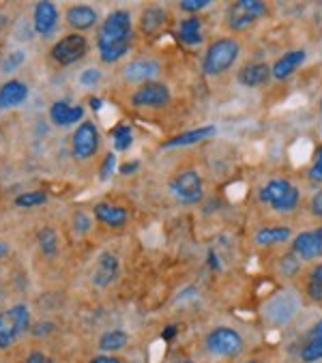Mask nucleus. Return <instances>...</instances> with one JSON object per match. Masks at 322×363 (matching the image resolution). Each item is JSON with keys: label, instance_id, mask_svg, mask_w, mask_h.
I'll use <instances>...</instances> for the list:
<instances>
[{"label": "nucleus", "instance_id": "ddd939ff", "mask_svg": "<svg viewBox=\"0 0 322 363\" xmlns=\"http://www.w3.org/2000/svg\"><path fill=\"white\" fill-rule=\"evenodd\" d=\"M118 258L112 254V252H104L99 258H97V264H95V273H93V284L97 288H106L110 286L116 275H118Z\"/></svg>", "mask_w": 322, "mask_h": 363}, {"label": "nucleus", "instance_id": "a878e982", "mask_svg": "<svg viewBox=\"0 0 322 363\" xmlns=\"http://www.w3.org/2000/svg\"><path fill=\"white\" fill-rule=\"evenodd\" d=\"M166 22V13H164V9H159V7H150V9H146L144 13H142V20H140V28L144 30V33H152V30H157L161 24Z\"/></svg>", "mask_w": 322, "mask_h": 363}, {"label": "nucleus", "instance_id": "de8ad7c7", "mask_svg": "<svg viewBox=\"0 0 322 363\" xmlns=\"http://www.w3.org/2000/svg\"><path fill=\"white\" fill-rule=\"evenodd\" d=\"M316 233H318V237H320V239H322V228H318V230H316Z\"/></svg>", "mask_w": 322, "mask_h": 363}, {"label": "nucleus", "instance_id": "c756f323", "mask_svg": "<svg viewBox=\"0 0 322 363\" xmlns=\"http://www.w3.org/2000/svg\"><path fill=\"white\" fill-rule=\"evenodd\" d=\"M43 202H48V194H45V191H28V194H22V196L16 198V204H18L20 208L39 206V204H43Z\"/></svg>", "mask_w": 322, "mask_h": 363}, {"label": "nucleus", "instance_id": "9d476101", "mask_svg": "<svg viewBox=\"0 0 322 363\" xmlns=\"http://www.w3.org/2000/svg\"><path fill=\"white\" fill-rule=\"evenodd\" d=\"M73 155L77 160H91L99 149V133L93 123H82L73 133Z\"/></svg>", "mask_w": 322, "mask_h": 363}, {"label": "nucleus", "instance_id": "3c124183", "mask_svg": "<svg viewBox=\"0 0 322 363\" xmlns=\"http://www.w3.org/2000/svg\"><path fill=\"white\" fill-rule=\"evenodd\" d=\"M320 108H322V104H320Z\"/></svg>", "mask_w": 322, "mask_h": 363}, {"label": "nucleus", "instance_id": "72a5a7b5", "mask_svg": "<svg viewBox=\"0 0 322 363\" xmlns=\"http://www.w3.org/2000/svg\"><path fill=\"white\" fill-rule=\"evenodd\" d=\"M116 168V155L114 153H110V155H106V160H104V166H101V172H99V179H108L110 177V172Z\"/></svg>", "mask_w": 322, "mask_h": 363}, {"label": "nucleus", "instance_id": "c9c22d12", "mask_svg": "<svg viewBox=\"0 0 322 363\" xmlns=\"http://www.w3.org/2000/svg\"><path fill=\"white\" fill-rule=\"evenodd\" d=\"M307 295H309L313 301H322V284L309 281V284H307Z\"/></svg>", "mask_w": 322, "mask_h": 363}, {"label": "nucleus", "instance_id": "7ed1b4c3", "mask_svg": "<svg viewBox=\"0 0 322 363\" xmlns=\"http://www.w3.org/2000/svg\"><path fill=\"white\" fill-rule=\"evenodd\" d=\"M301 194L299 189L284 179H271L262 189H260V202L269 204L271 208L279 213H290L299 206Z\"/></svg>", "mask_w": 322, "mask_h": 363}, {"label": "nucleus", "instance_id": "ea45409f", "mask_svg": "<svg viewBox=\"0 0 322 363\" xmlns=\"http://www.w3.org/2000/svg\"><path fill=\"white\" fill-rule=\"evenodd\" d=\"M138 162H127V164H123L121 166V174H131V172H135L138 170Z\"/></svg>", "mask_w": 322, "mask_h": 363}, {"label": "nucleus", "instance_id": "9b49d317", "mask_svg": "<svg viewBox=\"0 0 322 363\" xmlns=\"http://www.w3.org/2000/svg\"><path fill=\"white\" fill-rule=\"evenodd\" d=\"M299 310V301L292 293H279L267 303V318L275 325H286Z\"/></svg>", "mask_w": 322, "mask_h": 363}, {"label": "nucleus", "instance_id": "0eeeda50", "mask_svg": "<svg viewBox=\"0 0 322 363\" xmlns=\"http://www.w3.org/2000/svg\"><path fill=\"white\" fill-rule=\"evenodd\" d=\"M170 191L183 204H196L204 196L202 179L196 170H183L170 181Z\"/></svg>", "mask_w": 322, "mask_h": 363}, {"label": "nucleus", "instance_id": "79ce46f5", "mask_svg": "<svg viewBox=\"0 0 322 363\" xmlns=\"http://www.w3.org/2000/svg\"><path fill=\"white\" fill-rule=\"evenodd\" d=\"M75 220H77V226H75L77 230H87L89 228V217L87 215H77Z\"/></svg>", "mask_w": 322, "mask_h": 363}, {"label": "nucleus", "instance_id": "2f4dec72", "mask_svg": "<svg viewBox=\"0 0 322 363\" xmlns=\"http://www.w3.org/2000/svg\"><path fill=\"white\" fill-rule=\"evenodd\" d=\"M309 179L316 183H322V147L316 151V160L309 168Z\"/></svg>", "mask_w": 322, "mask_h": 363}, {"label": "nucleus", "instance_id": "393cba45", "mask_svg": "<svg viewBox=\"0 0 322 363\" xmlns=\"http://www.w3.org/2000/svg\"><path fill=\"white\" fill-rule=\"evenodd\" d=\"M127 342H129V335L125 331L114 329V331H108V333H104L99 337V348L106 350V352H116V350L125 348Z\"/></svg>", "mask_w": 322, "mask_h": 363}, {"label": "nucleus", "instance_id": "20e7f679", "mask_svg": "<svg viewBox=\"0 0 322 363\" xmlns=\"http://www.w3.org/2000/svg\"><path fill=\"white\" fill-rule=\"evenodd\" d=\"M30 327V312L26 306H13L11 310L0 312V348H9L18 335Z\"/></svg>", "mask_w": 322, "mask_h": 363}, {"label": "nucleus", "instance_id": "e433bc0d", "mask_svg": "<svg viewBox=\"0 0 322 363\" xmlns=\"http://www.w3.org/2000/svg\"><path fill=\"white\" fill-rule=\"evenodd\" d=\"M22 60H24V52H20V50H18L16 54H11V56L7 58V65H5V69H7V71H11V69H18Z\"/></svg>", "mask_w": 322, "mask_h": 363}, {"label": "nucleus", "instance_id": "4468645a", "mask_svg": "<svg viewBox=\"0 0 322 363\" xmlns=\"http://www.w3.org/2000/svg\"><path fill=\"white\" fill-rule=\"evenodd\" d=\"M238 82L248 86V89H256L269 82L271 78V67L267 62H250L245 67L238 69Z\"/></svg>", "mask_w": 322, "mask_h": 363}, {"label": "nucleus", "instance_id": "7c9ffc66", "mask_svg": "<svg viewBox=\"0 0 322 363\" xmlns=\"http://www.w3.org/2000/svg\"><path fill=\"white\" fill-rule=\"evenodd\" d=\"M101 82V71L99 69H84L82 74H79V84L82 86H95Z\"/></svg>", "mask_w": 322, "mask_h": 363}, {"label": "nucleus", "instance_id": "a18cd8bd", "mask_svg": "<svg viewBox=\"0 0 322 363\" xmlns=\"http://www.w3.org/2000/svg\"><path fill=\"white\" fill-rule=\"evenodd\" d=\"M174 333H177V329H174V327H166V329H164V333H161V335H164V340H172V337H174Z\"/></svg>", "mask_w": 322, "mask_h": 363}, {"label": "nucleus", "instance_id": "5701e85b", "mask_svg": "<svg viewBox=\"0 0 322 363\" xmlns=\"http://www.w3.org/2000/svg\"><path fill=\"white\" fill-rule=\"evenodd\" d=\"M292 237L290 228L286 226H267V228H260L254 237V241L258 245H277V243H286L288 239Z\"/></svg>", "mask_w": 322, "mask_h": 363}, {"label": "nucleus", "instance_id": "423d86ee", "mask_svg": "<svg viewBox=\"0 0 322 363\" xmlns=\"http://www.w3.org/2000/svg\"><path fill=\"white\" fill-rule=\"evenodd\" d=\"M204 344H206V350L217 354V357H228L230 359V357H236V354L243 352V337H240L238 331H234L230 327L213 329L206 335Z\"/></svg>", "mask_w": 322, "mask_h": 363}, {"label": "nucleus", "instance_id": "2eb2a0df", "mask_svg": "<svg viewBox=\"0 0 322 363\" xmlns=\"http://www.w3.org/2000/svg\"><path fill=\"white\" fill-rule=\"evenodd\" d=\"M159 74V62L155 58H138L125 67V80L127 82H148Z\"/></svg>", "mask_w": 322, "mask_h": 363}, {"label": "nucleus", "instance_id": "bb28decb", "mask_svg": "<svg viewBox=\"0 0 322 363\" xmlns=\"http://www.w3.org/2000/svg\"><path fill=\"white\" fill-rule=\"evenodd\" d=\"M301 361L303 363H316L322 359V340L318 337H307V342L301 346Z\"/></svg>", "mask_w": 322, "mask_h": 363}, {"label": "nucleus", "instance_id": "cd10ccee", "mask_svg": "<svg viewBox=\"0 0 322 363\" xmlns=\"http://www.w3.org/2000/svg\"><path fill=\"white\" fill-rule=\"evenodd\" d=\"M112 140H114V151H127L133 142V131L129 125H118L112 131Z\"/></svg>", "mask_w": 322, "mask_h": 363}, {"label": "nucleus", "instance_id": "a19ab883", "mask_svg": "<svg viewBox=\"0 0 322 363\" xmlns=\"http://www.w3.org/2000/svg\"><path fill=\"white\" fill-rule=\"evenodd\" d=\"M309 337H318V340H322V318L309 329Z\"/></svg>", "mask_w": 322, "mask_h": 363}, {"label": "nucleus", "instance_id": "49530a36", "mask_svg": "<svg viewBox=\"0 0 322 363\" xmlns=\"http://www.w3.org/2000/svg\"><path fill=\"white\" fill-rule=\"evenodd\" d=\"M7 254V245L5 243H0V258H3Z\"/></svg>", "mask_w": 322, "mask_h": 363}, {"label": "nucleus", "instance_id": "6e6552de", "mask_svg": "<svg viewBox=\"0 0 322 363\" xmlns=\"http://www.w3.org/2000/svg\"><path fill=\"white\" fill-rule=\"evenodd\" d=\"M89 50V41L84 35H79V33H73V35H67L62 37L54 48H52V58L67 67V65H73L77 62L79 58H82Z\"/></svg>", "mask_w": 322, "mask_h": 363}, {"label": "nucleus", "instance_id": "a211bd4d", "mask_svg": "<svg viewBox=\"0 0 322 363\" xmlns=\"http://www.w3.org/2000/svg\"><path fill=\"white\" fill-rule=\"evenodd\" d=\"M58 22V11L54 3H48V0H41V3L35 5V30L39 35H50L54 30Z\"/></svg>", "mask_w": 322, "mask_h": 363}, {"label": "nucleus", "instance_id": "6ab92c4d", "mask_svg": "<svg viewBox=\"0 0 322 363\" xmlns=\"http://www.w3.org/2000/svg\"><path fill=\"white\" fill-rule=\"evenodd\" d=\"M26 97H28V86L20 80H9L0 86V108L3 110H9V108L24 104Z\"/></svg>", "mask_w": 322, "mask_h": 363}, {"label": "nucleus", "instance_id": "09e8293b", "mask_svg": "<svg viewBox=\"0 0 322 363\" xmlns=\"http://www.w3.org/2000/svg\"><path fill=\"white\" fill-rule=\"evenodd\" d=\"M179 363H194V361H179Z\"/></svg>", "mask_w": 322, "mask_h": 363}, {"label": "nucleus", "instance_id": "c85d7f7f", "mask_svg": "<svg viewBox=\"0 0 322 363\" xmlns=\"http://www.w3.org/2000/svg\"><path fill=\"white\" fill-rule=\"evenodd\" d=\"M37 241H39V247L45 256H54L56 250H58V239H56V233L52 228H41L39 235H37Z\"/></svg>", "mask_w": 322, "mask_h": 363}, {"label": "nucleus", "instance_id": "f8f14e48", "mask_svg": "<svg viewBox=\"0 0 322 363\" xmlns=\"http://www.w3.org/2000/svg\"><path fill=\"white\" fill-rule=\"evenodd\" d=\"M292 254L299 260H311L322 256V239L318 237L316 230H307L294 237L292 241Z\"/></svg>", "mask_w": 322, "mask_h": 363}, {"label": "nucleus", "instance_id": "f3484780", "mask_svg": "<svg viewBox=\"0 0 322 363\" xmlns=\"http://www.w3.org/2000/svg\"><path fill=\"white\" fill-rule=\"evenodd\" d=\"M82 116H84L82 106H69L67 101H56L50 108V118L58 127H69L73 123H79V121H82Z\"/></svg>", "mask_w": 322, "mask_h": 363}, {"label": "nucleus", "instance_id": "473e14b6", "mask_svg": "<svg viewBox=\"0 0 322 363\" xmlns=\"http://www.w3.org/2000/svg\"><path fill=\"white\" fill-rule=\"evenodd\" d=\"M209 5H211V0H183L179 7L187 13H194V11H202Z\"/></svg>", "mask_w": 322, "mask_h": 363}, {"label": "nucleus", "instance_id": "412c9836", "mask_svg": "<svg viewBox=\"0 0 322 363\" xmlns=\"http://www.w3.org/2000/svg\"><path fill=\"white\" fill-rule=\"evenodd\" d=\"M217 131L215 125H206V127H198V129H191V131H183L170 140L164 142V149H174V147H189V144H196L200 140H206L211 138L213 133Z\"/></svg>", "mask_w": 322, "mask_h": 363}, {"label": "nucleus", "instance_id": "8fccbe9b", "mask_svg": "<svg viewBox=\"0 0 322 363\" xmlns=\"http://www.w3.org/2000/svg\"><path fill=\"white\" fill-rule=\"evenodd\" d=\"M248 363H260V361H248Z\"/></svg>", "mask_w": 322, "mask_h": 363}, {"label": "nucleus", "instance_id": "c03bdc74", "mask_svg": "<svg viewBox=\"0 0 322 363\" xmlns=\"http://www.w3.org/2000/svg\"><path fill=\"white\" fill-rule=\"evenodd\" d=\"M101 106H104V101H101L99 97H91V108H93L95 112H99V110H101Z\"/></svg>", "mask_w": 322, "mask_h": 363}, {"label": "nucleus", "instance_id": "58836bf2", "mask_svg": "<svg viewBox=\"0 0 322 363\" xmlns=\"http://www.w3.org/2000/svg\"><path fill=\"white\" fill-rule=\"evenodd\" d=\"M309 281H316V284H322V264L313 267L311 273H309Z\"/></svg>", "mask_w": 322, "mask_h": 363}, {"label": "nucleus", "instance_id": "aec40b11", "mask_svg": "<svg viewBox=\"0 0 322 363\" xmlns=\"http://www.w3.org/2000/svg\"><path fill=\"white\" fill-rule=\"evenodd\" d=\"M95 217L101 224H106L110 228H123L127 224V220H129V213L123 206L101 202V204L95 206Z\"/></svg>", "mask_w": 322, "mask_h": 363}, {"label": "nucleus", "instance_id": "4be33fe9", "mask_svg": "<svg viewBox=\"0 0 322 363\" xmlns=\"http://www.w3.org/2000/svg\"><path fill=\"white\" fill-rule=\"evenodd\" d=\"M67 22L75 30H89L97 24V13L89 5H75L67 11Z\"/></svg>", "mask_w": 322, "mask_h": 363}, {"label": "nucleus", "instance_id": "f03ea898", "mask_svg": "<svg viewBox=\"0 0 322 363\" xmlns=\"http://www.w3.org/2000/svg\"><path fill=\"white\" fill-rule=\"evenodd\" d=\"M240 54V45L234 39H217L206 48L204 60H202V69L206 76H219L226 74V71L236 62Z\"/></svg>", "mask_w": 322, "mask_h": 363}, {"label": "nucleus", "instance_id": "b1692460", "mask_svg": "<svg viewBox=\"0 0 322 363\" xmlns=\"http://www.w3.org/2000/svg\"><path fill=\"white\" fill-rule=\"evenodd\" d=\"M179 37L185 45H200L202 43V22L198 18H185L179 24Z\"/></svg>", "mask_w": 322, "mask_h": 363}, {"label": "nucleus", "instance_id": "dca6fc26", "mask_svg": "<svg viewBox=\"0 0 322 363\" xmlns=\"http://www.w3.org/2000/svg\"><path fill=\"white\" fill-rule=\"evenodd\" d=\"M305 58H307V54L303 52V50H290V52H286L279 60H275V65L271 67V76L275 78V80H288L294 71L305 62Z\"/></svg>", "mask_w": 322, "mask_h": 363}, {"label": "nucleus", "instance_id": "39448f33", "mask_svg": "<svg viewBox=\"0 0 322 363\" xmlns=\"http://www.w3.org/2000/svg\"><path fill=\"white\" fill-rule=\"evenodd\" d=\"M267 13L262 0H236L228 9V26L232 30H245Z\"/></svg>", "mask_w": 322, "mask_h": 363}, {"label": "nucleus", "instance_id": "1a4fd4ad", "mask_svg": "<svg viewBox=\"0 0 322 363\" xmlns=\"http://www.w3.org/2000/svg\"><path fill=\"white\" fill-rule=\"evenodd\" d=\"M170 89L164 82H146L131 95V106L135 108H164L170 104Z\"/></svg>", "mask_w": 322, "mask_h": 363}, {"label": "nucleus", "instance_id": "4c0bfd02", "mask_svg": "<svg viewBox=\"0 0 322 363\" xmlns=\"http://www.w3.org/2000/svg\"><path fill=\"white\" fill-rule=\"evenodd\" d=\"M24 363H50V359L43 352H30Z\"/></svg>", "mask_w": 322, "mask_h": 363}, {"label": "nucleus", "instance_id": "f257e3e1", "mask_svg": "<svg viewBox=\"0 0 322 363\" xmlns=\"http://www.w3.org/2000/svg\"><path fill=\"white\" fill-rule=\"evenodd\" d=\"M131 35H133V26H131V16L123 9L112 11L99 30L97 37V48L101 54L104 62H116L121 60L131 45Z\"/></svg>", "mask_w": 322, "mask_h": 363}, {"label": "nucleus", "instance_id": "37998d69", "mask_svg": "<svg viewBox=\"0 0 322 363\" xmlns=\"http://www.w3.org/2000/svg\"><path fill=\"white\" fill-rule=\"evenodd\" d=\"M91 363H121V361H118L116 357H104V354H101V357H95Z\"/></svg>", "mask_w": 322, "mask_h": 363}, {"label": "nucleus", "instance_id": "f704fd0d", "mask_svg": "<svg viewBox=\"0 0 322 363\" xmlns=\"http://www.w3.org/2000/svg\"><path fill=\"white\" fill-rule=\"evenodd\" d=\"M309 206H311V213H313L316 217H322V189L313 194V198H311Z\"/></svg>", "mask_w": 322, "mask_h": 363}]
</instances>
